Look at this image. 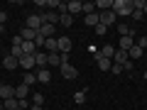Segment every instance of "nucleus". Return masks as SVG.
I'll list each match as a JSON object with an SVG mask.
<instances>
[{
    "label": "nucleus",
    "mask_w": 147,
    "mask_h": 110,
    "mask_svg": "<svg viewBox=\"0 0 147 110\" xmlns=\"http://www.w3.org/2000/svg\"><path fill=\"white\" fill-rule=\"evenodd\" d=\"M137 47H140V49H147V37H140V39H137Z\"/></svg>",
    "instance_id": "obj_36"
},
{
    "label": "nucleus",
    "mask_w": 147,
    "mask_h": 110,
    "mask_svg": "<svg viewBox=\"0 0 147 110\" xmlns=\"http://www.w3.org/2000/svg\"><path fill=\"white\" fill-rule=\"evenodd\" d=\"M30 110H44V108H39V105H32V108Z\"/></svg>",
    "instance_id": "obj_40"
},
{
    "label": "nucleus",
    "mask_w": 147,
    "mask_h": 110,
    "mask_svg": "<svg viewBox=\"0 0 147 110\" xmlns=\"http://www.w3.org/2000/svg\"><path fill=\"white\" fill-rule=\"evenodd\" d=\"M5 22H7V12H5V10H0V27L5 25Z\"/></svg>",
    "instance_id": "obj_38"
},
{
    "label": "nucleus",
    "mask_w": 147,
    "mask_h": 110,
    "mask_svg": "<svg viewBox=\"0 0 147 110\" xmlns=\"http://www.w3.org/2000/svg\"><path fill=\"white\" fill-rule=\"evenodd\" d=\"M52 81V71L49 68H39L37 71V83H49Z\"/></svg>",
    "instance_id": "obj_10"
},
{
    "label": "nucleus",
    "mask_w": 147,
    "mask_h": 110,
    "mask_svg": "<svg viewBox=\"0 0 147 110\" xmlns=\"http://www.w3.org/2000/svg\"><path fill=\"white\" fill-rule=\"evenodd\" d=\"M96 66L100 68V71H110V66H113V61L105 56H96Z\"/></svg>",
    "instance_id": "obj_16"
},
{
    "label": "nucleus",
    "mask_w": 147,
    "mask_h": 110,
    "mask_svg": "<svg viewBox=\"0 0 147 110\" xmlns=\"http://www.w3.org/2000/svg\"><path fill=\"white\" fill-rule=\"evenodd\" d=\"M115 52H118V47H113V44H105V47L100 49V54H98V56H105V59H110V61H113Z\"/></svg>",
    "instance_id": "obj_13"
},
{
    "label": "nucleus",
    "mask_w": 147,
    "mask_h": 110,
    "mask_svg": "<svg viewBox=\"0 0 147 110\" xmlns=\"http://www.w3.org/2000/svg\"><path fill=\"white\" fill-rule=\"evenodd\" d=\"M81 10H84V3H81V0H69V3H66V12H69V15H79V12Z\"/></svg>",
    "instance_id": "obj_5"
},
{
    "label": "nucleus",
    "mask_w": 147,
    "mask_h": 110,
    "mask_svg": "<svg viewBox=\"0 0 147 110\" xmlns=\"http://www.w3.org/2000/svg\"><path fill=\"white\" fill-rule=\"evenodd\" d=\"M22 83H25V86H34L37 83V71H27L25 78H22Z\"/></svg>",
    "instance_id": "obj_20"
},
{
    "label": "nucleus",
    "mask_w": 147,
    "mask_h": 110,
    "mask_svg": "<svg viewBox=\"0 0 147 110\" xmlns=\"http://www.w3.org/2000/svg\"><path fill=\"white\" fill-rule=\"evenodd\" d=\"M123 71H132V59H127V61L123 64Z\"/></svg>",
    "instance_id": "obj_39"
},
{
    "label": "nucleus",
    "mask_w": 147,
    "mask_h": 110,
    "mask_svg": "<svg viewBox=\"0 0 147 110\" xmlns=\"http://www.w3.org/2000/svg\"><path fill=\"white\" fill-rule=\"evenodd\" d=\"M142 12H145V15H147V5H145V10H142Z\"/></svg>",
    "instance_id": "obj_42"
},
{
    "label": "nucleus",
    "mask_w": 147,
    "mask_h": 110,
    "mask_svg": "<svg viewBox=\"0 0 147 110\" xmlns=\"http://www.w3.org/2000/svg\"><path fill=\"white\" fill-rule=\"evenodd\" d=\"M44 42H47V39H44L42 34H39V32H37V37H34V47L39 49V47H44Z\"/></svg>",
    "instance_id": "obj_32"
},
{
    "label": "nucleus",
    "mask_w": 147,
    "mask_h": 110,
    "mask_svg": "<svg viewBox=\"0 0 147 110\" xmlns=\"http://www.w3.org/2000/svg\"><path fill=\"white\" fill-rule=\"evenodd\" d=\"M142 17H145V12H142V10H132V20H135V22H140Z\"/></svg>",
    "instance_id": "obj_35"
},
{
    "label": "nucleus",
    "mask_w": 147,
    "mask_h": 110,
    "mask_svg": "<svg viewBox=\"0 0 147 110\" xmlns=\"http://www.w3.org/2000/svg\"><path fill=\"white\" fill-rule=\"evenodd\" d=\"M3 68H7V71H15V68H20V59H15L12 54H7V56L3 59Z\"/></svg>",
    "instance_id": "obj_7"
},
{
    "label": "nucleus",
    "mask_w": 147,
    "mask_h": 110,
    "mask_svg": "<svg viewBox=\"0 0 147 110\" xmlns=\"http://www.w3.org/2000/svg\"><path fill=\"white\" fill-rule=\"evenodd\" d=\"M44 49H47L49 54H52V52H59V47H57V37H52V39H47V42H44Z\"/></svg>",
    "instance_id": "obj_24"
},
{
    "label": "nucleus",
    "mask_w": 147,
    "mask_h": 110,
    "mask_svg": "<svg viewBox=\"0 0 147 110\" xmlns=\"http://www.w3.org/2000/svg\"><path fill=\"white\" fill-rule=\"evenodd\" d=\"M39 34H42L44 39H52V37H57V25H42Z\"/></svg>",
    "instance_id": "obj_8"
},
{
    "label": "nucleus",
    "mask_w": 147,
    "mask_h": 110,
    "mask_svg": "<svg viewBox=\"0 0 147 110\" xmlns=\"http://www.w3.org/2000/svg\"><path fill=\"white\" fill-rule=\"evenodd\" d=\"M25 27H30V30L39 32V30H42V15H30V17H27V25H25Z\"/></svg>",
    "instance_id": "obj_6"
},
{
    "label": "nucleus",
    "mask_w": 147,
    "mask_h": 110,
    "mask_svg": "<svg viewBox=\"0 0 147 110\" xmlns=\"http://www.w3.org/2000/svg\"><path fill=\"white\" fill-rule=\"evenodd\" d=\"M98 17H100V25H105V27H113V25H115V20H118V15H115L113 10L98 12Z\"/></svg>",
    "instance_id": "obj_3"
},
{
    "label": "nucleus",
    "mask_w": 147,
    "mask_h": 110,
    "mask_svg": "<svg viewBox=\"0 0 147 110\" xmlns=\"http://www.w3.org/2000/svg\"><path fill=\"white\" fill-rule=\"evenodd\" d=\"M47 66H61V54L59 52L47 54Z\"/></svg>",
    "instance_id": "obj_15"
},
{
    "label": "nucleus",
    "mask_w": 147,
    "mask_h": 110,
    "mask_svg": "<svg viewBox=\"0 0 147 110\" xmlns=\"http://www.w3.org/2000/svg\"><path fill=\"white\" fill-rule=\"evenodd\" d=\"M57 47H59V52H61V54H69L74 44H71V39H69L66 34H61V37H57Z\"/></svg>",
    "instance_id": "obj_4"
},
{
    "label": "nucleus",
    "mask_w": 147,
    "mask_h": 110,
    "mask_svg": "<svg viewBox=\"0 0 147 110\" xmlns=\"http://www.w3.org/2000/svg\"><path fill=\"white\" fill-rule=\"evenodd\" d=\"M34 64L39 68H47V52H37L34 54Z\"/></svg>",
    "instance_id": "obj_19"
},
{
    "label": "nucleus",
    "mask_w": 147,
    "mask_h": 110,
    "mask_svg": "<svg viewBox=\"0 0 147 110\" xmlns=\"http://www.w3.org/2000/svg\"><path fill=\"white\" fill-rule=\"evenodd\" d=\"M59 68H61V76H64L66 81H74V78H79V68L74 66V64H61Z\"/></svg>",
    "instance_id": "obj_2"
},
{
    "label": "nucleus",
    "mask_w": 147,
    "mask_h": 110,
    "mask_svg": "<svg viewBox=\"0 0 147 110\" xmlns=\"http://www.w3.org/2000/svg\"><path fill=\"white\" fill-rule=\"evenodd\" d=\"M20 37H22V42H34L37 32H34V30H30V27H22V30H20Z\"/></svg>",
    "instance_id": "obj_14"
},
{
    "label": "nucleus",
    "mask_w": 147,
    "mask_h": 110,
    "mask_svg": "<svg viewBox=\"0 0 147 110\" xmlns=\"http://www.w3.org/2000/svg\"><path fill=\"white\" fill-rule=\"evenodd\" d=\"M147 0H132V10H145Z\"/></svg>",
    "instance_id": "obj_31"
},
{
    "label": "nucleus",
    "mask_w": 147,
    "mask_h": 110,
    "mask_svg": "<svg viewBox=\"0 0 147 110\" xmlns=\"http://www.w3.org/2000/svg\"><path fill=\"white\" fill-rule=\"evenodd\" d=\"M81 12H86V15H93L96 12V3H84V10Z\"/></svg>",
    "instance_id": "obj_29"
},
{
    "label": "nucleus",
    "mask_w": 147,
    "mask_h": 110,
    "mask_svg": "<svg viewBox=\"0 0 147 110\" xmlns=\"http://www.w3.org/2000/svg\"><path fill=\"white\" fill-rule=\"evenodd\" d=\"M74 103H76V105H84L86 103V91H76V93H74Z\"/></svg>",
    "instance_id": "obj_25"
},
{
    "label": "nucleus",
    "mask_w": 147,
    "mask_h": 110,
    "mask_svg": "<svg viewBox=\"0 0 147 110\" xmlns=\"http://www.w3.org/2000/svg\"><path fill=\"white\" fill-rule=\"evenodd\" d=\"M127 54H130V59H132V61H137V59H142V54H145V49H140V47L135 44V47H132V49H130Z\"/></svg>",
    "instance_id": "obj_21"
},
{
    "label": "nucleus",
    "mask_w": 147,
    "mask_h": 110,
    "mask_svg": "<svg viewBox=\"0 0 147 110\" xmlns=\"http://www.w3.org/2000/svg\"><path fill=\"white\" fill-rule=\"evenodd\" d=\"M0 98H3V100H7V98H15V86H7V83H3V86H0Z\"/></svg>",
    "instance_id": "obj_9"
},
{
    "label": "nucleus",
    "mask_w": 147,
    "mask_h": 110,
    "mask_svg": "<svg viewBox=\"0 0 147 110\" xmlns=\"http://www.w3.org/2000/svg\"><path fill=\"white\" fill-rule=\"evenodd\" d=\"M0 86H3V81H0Z\"/></svg>",
    "instance_id": "obj_44"
},
{
    "label": "nucleus",
    "mask_w": 147,
    "mask_h": 110,
    "mask_svg": "<svg viewBox=\"0 0 147 110\" xmlns=\"http://www.w3.org/2000/svg\"><path fill=\"white\" fill-rule=\"evenodd\" d=\"M3 108H5V110H17V98H7V100H3Z\"/></svg>",
    "instance_id": "obj_27"
},
{
    "label": "nucleus",
    "mask_w": 147,
    "mask_h": 110,
    "mask_svg": "<svg viewBox=\"0 0 147 110\" xmlns=\"http://www.w3.org/2000/svg\"><path fill=\"white\" fill-rule=\"evenodd\" d=\"M127 59H130V54H127L125 49H118V52H115V56H113V64H120V66H123V64H125Z\"/></svg>",
    "instance_id": "obj_17"
},
{
    "label": "nucleus",
    "mask_w": 147,
    "mask_h": 110,
    "mask_svg": "<svg viewBox=\"0 0 147 110\" xmlns=\"http://www.w3.org/2000/svg\"><path fill=\"white\" fill-rule=\"evenodd\" d=\"M3 32H5V30H3V27H0V37H3Z\"/></svg>",
    "instance_id": "obj_41"
},
{
    "label": "nucleus",
    "mask_w": 147,
    "mask_h": 110,
    "mask_svg": "<svg viewBox=\"0 0 147 110\" xmlns=\"http://www.w3.org/2000/svg\"><path fill=\"white\" fill-rule=\"evenodd\" d=\"M110 71H113V76H120V73H123V66H120V64H113Z\"/></svg>",
    "instance_id": "obj_34"
},
{
    "label": "nucleus",
    "mask_w": 147,
    "mask_h": 110,
    "mask_svg": "<svg viewBox=\"0 0 147 110\" xmlns=\"http://www.w3.org/2000/svg\"><path fill=\"white\" fill-rule=\"evenodd\" d=\"M96 7H98L100 12H105V10L113 7V0H96Z\"/></svg>",
    "instance_id": "obj_23"
},
{
    "label": "nucleus",
    "mask_w": 147,
    "mask_h": 110,
    "mask_svg": "<svg viewBox=\"0 0 147 110\" xmlns=\"http://www.w3.org/2000/svg\"><path fill=\"white\" fill-rule=\"evenodd\" d=\"M0 110H5V108H3V103H0Z\"/></svg>",
    "instance_id": "obj_43"
},
{
    "label": "nucleus",
    "mask_w": 147,
    "mask_h": 110,
    "mask_svg": "<svg viewBox=\"0 0 147 110\" xmlns=\"http://www.w3.org/2000/svg\"><path fill=\"white\" fill-rule=\"evenodd\" d=\"M100 22V17H98V12H93V15H86V25L88 27H96Z\"/></svg>",
    "instance_id": "obj_26"
},
{
    "label": "nucleus",
    "mask_w": 147,
    "mask_h": 110,
    "mask_svg": "<svg viewBox=\"0 0 147 110\" xmlns=\"http://www.w3.org/2000/svg\"><path fill=\"white\" fill-rule=\"evenodd\" d=\"M34 66H37V64H34V56H27V54H25V56L20 59V68H25V71H32Z\"/></svg>",
    "instance_id": "obj_12"
},
{
    "label": "nucleus",
    "mask_w": 147,
    "mask_h": 110,
    "mask_svg": "<svg viewBox=\"0 0 147 110\" xmlns=\"http://www.w3.org/2000/svg\"><path fill=\"white\" fill-rule=\"evenodd\" d=\"M132 47H135L132 37H120V42H118V49H125V52H130Z\"/></svg>",
    "instance_id": "obj_18"
},
{
    "label": "nucleus",
    "mask_w": 147,
    "mask_h": 110,
    "mask_svg": "<svg viewBox=\"0 0 147 110\" xmlns=\"http://www.w3.org/2000/svg\"><path fill=\"white\" fill-rule=\"evenodd\" d=\"M30 103H32V105H39V108H42V105H44V93H34Z\"/></svg>",
    "instance_id": "obj_28"
},
{
    "label": "nucleus",
    "mask_w": 147,
    "mask_h": 110,
    "mask_svg": "<svg viewBox=\"0 0 147 110\" xmlns=\"http://www.w3.org/2000/svg\"><path fill=\"white\" fill-rule=\"evenodd\" d=\"M30 108H32V103L27 98L25 100H17V110H30Z\"/></svg>",
    "instance_id": "obj_30"
},
{
    "label": "nucleus",
    "mask_w": 147,
    "mask_h": 110,
    "mask_svg": "<svg viewBox=\"0 0 147 110\" xmlns=\"http://www.w3.org/2000/svg\"><path fill=\"white\" fill-rule=\"evenodd\" d=\"M12 47H22V37H20V34L12 37Z\"/></svg>",
    "instance_id": "obj_37"
},
{
    "label": "nucleus",
    "mask_w": 147,
    "mask_h": 110,
    "mask_svg": "<svg viewBox=\"0 0 147 110\" xmlns=\"http://www.w3.org/2000/svg\"><path fill=\"white\" fill-rule=\"evenodd\" d=\"M59 25H61V27H74V17L69 15V12H66V15H59Z\"/></svg>",
    "instance_id": "obj_22"
},
{
    "label": "nucleus",
    "mask_w": 147,
    "mask_h": 110,
    "mask_svg": "<svg viewBox=\"0 0 147 110\" xmlns=\"http://www.w3.org/2000/svg\"><path fill=\"white\" fill-rule=\"evenodd\" d=\"M105 32H108V27H105V25H100V22H98V25H96V34H98V37H103Z\"/></svg>",
    "instance_id": "obj_33"
},
{
    "label": "nucleus",
    "mask_w": 147,
    "mask_h": 110,
    "mask_svg": "<svg viewBox=\"0 0 147 110\" xmlns=\"http://www.w3.org/2000/svg\"><path fill=\"white\" fill-rule=\"evenodd\" d=\"M110 10L115 12L118 17H127V15H132V0H113Z\"/></svg>",
    "instance_id": "obj_1"
},
{
    "label": "nucleus",
    "mask_w": 147,
    "mask_h": 110,
    "mask_svg": "<svg viewBox=\"0 0 147 110\" xmlns=\"http://www.w3.org/2000/svg\"><path fill=\"white\" fill-rule=\"evenodd\" d=\"M27 95H30V86H25V83L15 86V98H17V100H25Z\"/></svg>",
    "instance_id": "obj_11"
}]
</instances>
